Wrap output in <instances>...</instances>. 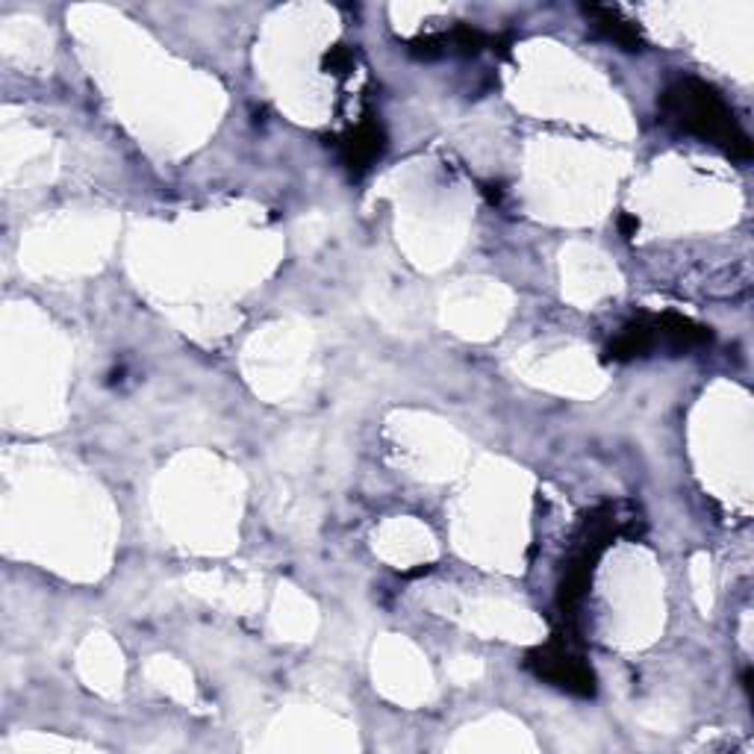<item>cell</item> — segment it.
Masks as SVG:
<instances>
[{"label": "cell", "instance_id": "obj_1", "mask_svg": "<svg viewBox=\"0 0 754 754\" xmlns=\"http://www.w3.org/2000/svg\"><path fill=\"white\" fill-rule=\"evenodd\" d=\"M661 112L672 124L722 147L731 159H752V142L713 86L692 77L678 80L661 95Z\"/></svg>", "mask_w": 754, "mask_h": 754}, {"label": "cell", "instance_id": "obj_2", "mask_svg": "<svg viewBox=\"0 0 754 754\" xmlns=\"http://www.w3.org/2000/svg\"><path fill=\"white\" fill-rule=\"evenodd\" d=\"M524 663L540 681L554 684L572 696H596V672L572 648V636L554 634L552 643L528 654Z\"/></svg>", "mask_w": 754, "mask_h": 754}, {"label": "cell", "instance_id": "obj_3", "mask_svg": "<svg viewBox=\"0 0 754 754\" xmlns=\"http://www.w3.org/2000/svg\"><path fill=\"white\" fill-rule=\"evenodd\" d=\"M387 151V130L377 119H363L340 142V157L348 168H368Z\"/></svg>", "mask_w": 754, "mask_h": 754}, {"label": "cell", "instance_id": "obj_4", "mask_svg": "<svg viewBox=\"0 0 754 754\" xmlns=\"http://www.w3.org/2000/svg\"><path fill=\"white\" fill-rule=\"evenodd\" d=\"M657 345V331H654L652 315H640L634 322H628L622 331L617 333V340L610 342L605 351V359L613 363H628V359L645 357L648 351Z\"/></svg>", "mask_w": 754, "mask_h": 754}, {"label": "cell", "instance_id": "obj_5", "mask_svg": "<svg viewBox=\"0 0 754 754\" xmlns=\"http://www.w3.org/2000/svg\"><path fill=\"white\" fill-rule=\"evenodd\" d=\"M654 331H657V340L666 342L672 351L705 348V345L713 342L710 328L690 322V319H684V315H678V313L654 315Z\"/></svg>", "mask_w": 754, "mask_h": 754}, {"label": "cell", "instance_id": "obj_6", "mask_svg": "<svg viewBox=\"0 0 754 754\" xmlns=\"http://www.w3.org/2000/svg\"><path fill=\"white\" fill-rule=\"evenodd\" d=\"M584 12L596 21V30H601L613 45L625 47V51H643V33H640V27H636L634 21L622 19V12L619 10L589 3V7H584Z\"/></svg>", "mask_w": 754, "mask_h": 754}, {"label": "cell", "instance_id": "obj_7", "mask_svg": "<svg viewBox=\"0 0 754 754\" xmlns=\"http://www.w3.org/2000/svg\"><path fill=\"white\" fill-rule=\"evenodd\" d=\"M442 38H445V51H461V54H480L487 47L504 45L501 38L487 36L484 30L472 27V24H454L448 33H442Z\"/></svg>", "mask_w": 754, "mask_h": 754}, {"label": "cell", "instance_id": "obj_8", "mask_svg": "<svg viewBox=\"0 0 754 754\" xmlns=\"http://www.w3.org/2000/svg\"><path fill=\"white\" fill-rule=\"evenodd\" d=\"M322 65H324V71H328V74L345 77V74L351 71V65H354V54H351V47L336 45V47H331L328 54H324Z\"/></svg>", "mask_w": 754, "mask_h": 754}, {"label": "cell", "instance_id": "obj_9", "mask_svg": "<svg viewBox=\"0 0 754 754\" xmlns=\"http://www.w3.org/2000/svg\"><path fill=\"white\" fill-rule=\"evenodd\" d=\"M410 54L419 56V59H436L440 54H445V38H442V33L413 38V42H410Z\"/></svg>", "mask_w": 754, "mask_h": 754}, {"label": "cell", "instance_id": "obj_10", "mask_svg": "<svg viewBox=\"0 0 754 754\" xmlns=\"http://www.w3.org/2000/svg\"><path fill=\"white\" fill-rule=\"evenodd\" d=\"M484 195H487L489 203H501V198H504V189H501V184H484Z\"/></svg>", "mask_w": 754, "mask_h": 754}, {"label": "cell", "instance_id": "obj_11", "mask_svg": "<svg viewBox=\"0 0 754 754\" xmlns=\"http://www.w3.org/2000/svg\"><path fill=\"white\" fill-rule=\"evenodd\" d=\"M619 231L625 233V236H634V233L640 231V221H636L634 215H622V219H619Z\"/></svg>", "mask_w": 754, "mask_h": 754}]
</instances>
